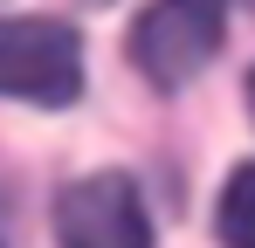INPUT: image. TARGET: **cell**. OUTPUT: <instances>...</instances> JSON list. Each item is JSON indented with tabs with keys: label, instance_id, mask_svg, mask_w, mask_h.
Wrapping results in <instances>:
<instances>
[{
	"label": "cell",
	"instance_id": "obj_6",
	"mask_svg": "<svg viewBox=\"0 0 255 248\" xmlns=\"http://www.w3.org/2000/svg\"><path fill=\"white\" fill-rule=\"evenodd\" d=\"M249 104H255V76H249Z\"/></svg>",
	"mask_w": 255,
	"mask_h": 248
},
{
	"label": "cell",
	"instance_id": "obj_3",
	"mask_svg": "<svg viewBox=\"0 0 255 248\" xmlns=\"http://www.w3.org/2000/svg\"><path fill=\"white\" fill-rule=\"evenodd\" d=\"M55 242L62 248H152V221L138 207V186L125 172H90L76 186H62Z\"/></svg>",
	"mask_w": 255,
	"mask_h": 248
},
{
	"label": "cell",
	"instance_id": "obj_1",
	"mask_svg": "<svg viewBox=\"0 0 255 248\" xmlns=\"http://www.w3.org/2000/svg\"><path fill=\"white\" fill-rule=\"evenodd\" d=\"M0 97L21 104H76L83 97V41L55 14L0 21Z\"/></svg>",
	"mask_w": 255,
	"mask_h": 248
},
{
	"label": "cell",
	"instance_id": "obj_7",
	"mask_svg": "<svg viewBox=\"0 0 255 248\" xmlns=\"http://www.w3.org/2000/svg\"><path fill=\"white\" fill-rule=\"evenodd\" d=\"M90 7H104V0H90Z\"/></svg>",
	"mask_w": 255,
	"mask_h": 248
},
{
	"label": "cell",
	"instance_id": "obj_2",
	"mask_svg": "<svg viewBox=\"0 0 255 248\" xmlns=\"http://www.w3.org/2000/svg\"><path fill=\"white\" fill-rule=\"evenodd\" d=\"M221 28H228V0H152L131 28V62L145 69V83L179 90L214 62Z\"/></svg>",
	"mask_w": 255,
	"mask_h": 248
},
{
	"label": "cell",
	"instance_id": "obj_4",
	"mask_svg": "<svg viewBox=\"0 0 255 248\" xmlns=\"http://www.w3.org/2000/svg\"><path fill=\"white\" fill-rule=\"evenodd\" d=\"M221 242L228 248H255V165H242L221 193Z\"/></svg>",
	"mask_w": 255,
	"mask_h": 248
},
{
	"label": "cell",
	"instance_id": "obj_5",
	"mask_svg": "<svg viewBox=\"0 0 255 248\" xmlns=\"http://www.w3.org/2000/svg\"><path fill=\"white\" fill-rule=\"evenodd\" d=\"M0 248H7V207H0Z\"/></svg>",
	"mask_w": 255,
	"mask_h": 248
}]
</instances>
